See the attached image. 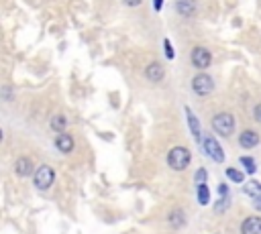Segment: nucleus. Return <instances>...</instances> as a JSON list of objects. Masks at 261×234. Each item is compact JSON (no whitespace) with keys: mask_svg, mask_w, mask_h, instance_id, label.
<instances>
[{"mask_svg":"<svg viewBox=\"0 0 261 234\" xmlns=\"http://www.w3.org/2000/svg\"><path fill=\"white\" fill-rule=\"evenodd\" d=\"M241 163L245 165V169H247V173H249V175L255 173V161H253V157H241Z\"/></svg>","mask_w":261,"mask_h":234,"instance_id":"19","label":"nucleus"},{"mask_svg":"<svg viewBox=\"0 0 261 234\" xmlns=\"http://www.w3.org/2000/svg\"><path fill=\"white\" fill-rule=\"evenodd\" d=\"M163 47H166V55H168V59H174V49H172L170 39H166V43H163Z\"/></svg>","mask_w":261,"mask_h":234,"instance_id":"21","label":"nucleus"},{"mask_svg":"<svg viewBox=\"0 0 261 234\" xmlns=\"http://www.w3.org/2000/svg\"><path fill=\"white\" fill-rule=\"evenodd\" d=\"M175 10L180 12V15L188 17V15H192V12L196 10V4H194V0H177V2H175Z\"/></svg>","mask_w":261,"mask_h":234,"instance_id":"12","label":"nucleus"},{"mask_svg":"<svg viewBox=\"0 0 261 234\" xmlns=\"http://www.w3.org/2000/svg\"><path fill=\"white\" fill-rule=\"evenodd\" d=\"M15 171H17V175H21V177L31 175V173H33V161H31L29 157H21V159H17V163H15Z\"/></svg>","mask_w":261,"mask_h":234,"instance_id":"9","label":"nucleus"},{"mask_svg":"<svg viewBox=\"0 0 261 234\" xmlns=\"http://www.w3.org/2000/svg\"><path fill=\"white\" fill-rule=\"evenodd\" d=\"M257 143H259V136H257V132H253V130H245V132H241V136H239V145H241L243 149H253V147H257Z\"/></svg>","mask_w":261,"mask_h":234,"instance_id":"10","label":"nucleus"},{"mask_svg":"<svg viewBox=\"0 0 261 234\" xmlns=\"http://www.w3.org/2000/svg\"><path fill=\"white\" fill-rule=\"evenodd\" d=\"M56 145H58V149L61 151V153H70V151L74 149V139H72L70 134H63V132H61V134L58 136Z\"/></svg>","mask_w":261,"mask_h":234,"instance_id":"11","label":"nucleus"},{"mask_svg":"<svg viewBox=\"0 0 261 234\" xmlns=\"http://www.w3.org/2000/svg\"><path fill=\"white\" fill-rule=\"evenodd\" d=\"M255 208H257V210H261V194L255 198Z\"/></svg>","mask_w":261,"mask_h":234,"instance_id":"25","label":"nucleus"},{"mask_svg":"<svg viewBox=\"0 0 261 234\" xmlns=\"http://www.w3.org/2000/svg\"><path fill=\"white\" fill-rule=\"evenodd\" d=\"M186 114H188V122H190V130H192V134L196 136V141H200V122H198V118L192 114V110L190 108H186Z\"/></svg>","mask_w":261,"mask_h":234,"instance_id":"14","label":"nucleus"},{"mask_svg":"<svg viewBox=\"0 0 261 234\" xmlns=\"http://www.w3.org/2000/svg\"><path fill=\"white\" fill-rule=\"evenodd\" d=\"M65 127H67V120L63 114H58V116L51 118V129L56 132H65Z\"/></svg>","mask_w":261,"mask_h":234,"instance_id":"16","label":"nucleus"},{"mask_svg":"<svg viewBox=\"0 0 261 234\" xmlns=\"http://www.w3.org/2000/svg\"><path fill=\"white\" fill-rule=\"evenodd\" d=\"M253 116H255V120H257V122H261V104H257V106H255Z\"/></svg>","mask_w":261,"mask_h":234,"instance_id":"22","label":"nucleus"},{"mask_svg":"<svg viewBox=\"0 0 261 234\" xmlns=\"http://www.w3.org/2000/svg\"><path fill=\"white\" fill-rule=\"evenodd\" d=\"M210 61H212V57H210L208 49H204V47L192 49V63H194V67H198V70H206V67L210 65Z\"/></svg>","mask_w":261,"mask_h":234,"instance_id":"5","label":"nucleus"},{"mask_svg":"<svg viewBox=\"0 0 261 234\" xmlns=\"http://www.w3.org/2000/svg\"><path fill=\"white\" fill-rule=\"evenodd\" d=\"M145 76H147L151 81H161L163 76H166V72H163V65H161V63L153 61V63H149V65H147Z\"/></svg>","mask_w":261,"mask_h":234,"instance_id":"8","label":"nucleus"},{"mask_svg":"<svg viewBox=\"0 0 261 234\" xmlns=\"http://www.w3.org/2000/svg\"><path fill=\"white\" fill-rule=\"evenodd\" d=\"M212 129L221 136H231L232 130H235V116L229 114V112L216 114L214 120H212Z\"/></svg>","mask_w":261,"mask_h":234,"instance_id":"2","label":"nucleus"},{"mask_svg":"<svg viewBox=\"0 0 261 234\" xmlns=\"http://www.w3.org/2000/svg\"><path fill=\"white\" fill-rule=\"evenodd\" d=\"M241 234H261V218L249 216L241 224Z\"/></svg>","mask_w":261,"mask_h":234,"instance_id":"7","label":"nucleus"},{"mask_svg":"<svg viewBox=\"0 0 261 234\" xmlns=\"http://www.w3.org/2000/svg\"><path fill=\"white\" fill-rule=\"evenodd\" d=\"M204 151L208 153L216 163H223L225 161V153H223V149H221V145H218L212 136H206L204 139Z\"/></svg>","mask_w":261,"mask_h":234,"instance_id":"6","label":"nucleus"},{"mask_svg":"<svg viewBox=\"0 0 261 234\" xmlns=\"http://www.w3.org/2000/svg\"><path fill=\"white\" fill-rule=\"evenodd\" d=\"M227 175H229V180L235 182V183H243V182H245V173H241V171L235 169V167H229V169H227Z\"/></svg>","mask_w":261,"mask_h":234,"instance_id":"18","label":"nucleus"},{"mask_svg":"<svg viewBox=\"0 0 261 234\" xmlns=\"http://www.w3.org/2000/svg\"><path fill=\"white\" fill-rule=\"evenodd\" d=\"M190 151L186 147H174L170 151V155H168V163H170V167L175 169V171H184L188 165H190Z\"/></svg>","mask_w":261,"mask_h":234,"instance_id":"1","label":"nucleus"},{"mask_svg":"<svg viewBox=\"0 0 261 234\" xmlns=\"http://www.w3.org/2000/svg\"><path fill=\"white\" fill-rule=\"evenodd\" d=\"M170 224H172L174 228H182V226L186 224V214H184L182 210H174V212L170 214Z\"/></svg>","mask_w":261,"mask_h":234,"instance_id":"15","label":"nucleus"},{"mask_svg":"<svg viewBox=\"0 0 261 234\" xmlns=\"http://www.w3.org/2000/svg\"><path fill=\"white\" fill-rule=\"evenodd\" d=\"M204 182H206V169L200 167L198 173H196V183H204Z\"/></svg>","mask_w":261,"mask_h":234,"instance_id":"20","label":"nucleus"},{"mask_svg":"<svg viewBox=\"0 0 261 234\" xmlns=\"http://www.w3.org/2000/svg\"><path fill=\"white\" fill-rule=\"evenodd\" d=\"M56 182V171H53L49 165H43V167H39L35 171V185L39 189H49Z\"/></svg>","mask_w":261,"mask_h":234,"instance_id":"3","label":"nucleus"},{"mask_svg":"<svg viewBox=\"0 0 261 234\" xmlns=\"http://www.w3.org/2000/svg\"><path fill=\"white\" fill-rule=\"evenodd\" d=\"M243 191H245V196H249V198H253V200H255V198L261 194V183H259V182H255V180H251V182H247V183H245Z\"/></svg>","mask_w":261,"mask_h":234,"instance_id":"13","label":"nucleus"},{"mask_svg":"<svg viewBox=\"0 0 261 234\" xmlns=\"http://www.w3.org/2000/svg\"><path fill=\"white\" fill-rule=\"evenodd\" d=\"M161 6H163V0H153V8L155 10H161Z\"/></svg>","mask_w":261,"mask_h":234,"instance_id":"24","label":"nucleus"},{"mask_svg":"<svg viewBox=\"0 0 261 234\" xmlns=\"http://www.w3.org/2000/svg\"><path fill=\"white\" fill-rule=\"evenodd\" d=\"M141 2H143V0H125V4H127V6H139Z\"/></svg>","mask_w":261,"mask_h":234,"instance_id":"23","label":"nucleus"},{"mask_svg":"<svg viewBox=\"0 0 261 234\" xmlns=\"http://www.w3.org/2000/svg\"><path fill=\"white\" fill-rule=\"evenodd\" d=\"M192 90H194L198 96H208V94H212V90H214V81H212L210 76L198 74L194 79H192Z\"/></svg>","mask_w":261,"mask_h":234,"instance_id":"4","label":"nucleus"},{"mask_svg":"<svg viewBox=\"0 0 261 234\" xmlns=\"http://www.w3.org/2000/svg\"><path fill=\"white\" fill-rule=\"evenodd\" d=\"M198 202L202 204V206H206V204H208L210 202V191H208V187H206L204 183H198Z\"/></svg>","mask_w":261,"mask_h":234,"instance_id":"17","label":"nucleus"}]
</instances>
